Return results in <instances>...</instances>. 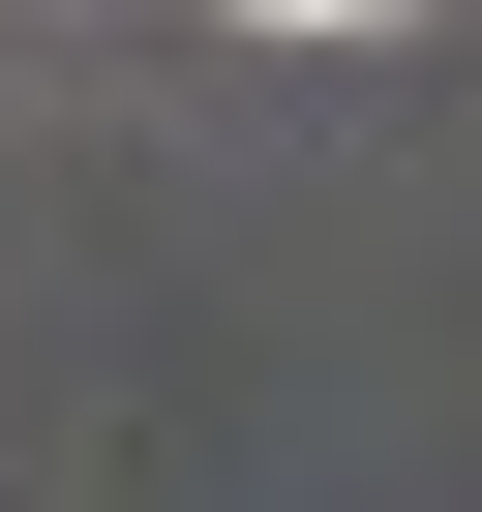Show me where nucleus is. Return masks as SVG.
I'll use <instances>...</instances> for the list:
<instances>
[{
    "label": "nucleus",
    "instance_id": "f257e3e1",
    "mask_svg": "<svg viewBox=\"0 0 482 512\" xmlns=\"http://www.w3.org/2000/svg\"><path fill=\"white\" fill-rule=\"evenodd\" d=\"M241 31H392V0H241Z\"/></svg>",
    "mask_w": 482,
    "mask_h": 512
}]
</instances>
